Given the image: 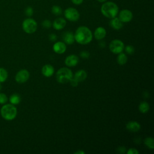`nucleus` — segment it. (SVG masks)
I'll return each instance as SVG.
<instances>
[{
  "label": "nucleus",
  "instance_id": "obj_4",
  "mask_svg": "<svg viewBox=\"0 0 154 154\" xmlns=\"http://www.w3.org/2000/svg\"><path fill=\"white\" fill-rule=\"evenodd\" d=\"M72 77V72L67 67H62L56 73V79L57 82L61 84L69 82Z\"/></svg>",
  "mask_w": 154,
  "mask_h": 154
},
{
  "label": "nucleus",
  "instance_id": "obj_7",
  "mask_svg": "<svg viewBox=\"0 0 154 154\" xmlns=\"http://www.w3.org/2000/svg\"><path fill=\"white\" fill-rule=\"evenodd\" d=\"M109 50L115 54H119L122 52L124 48L125 45L122 41L119 39H115L111 42L109 45Z\"/></svg>",
  "mask_w": 154,
  "mask_h": 154
},
{
  "label": "nucleus",
  "instance_id": "obj_22",
  "mask_svg": "<svg viewBox=\"0 0 154 154\" xmlns=\"http://www.w3.org/2000/svg\"><path fill=\"white\" fill-rule=\"evenodd\" d=\"M8 78V72L7 71L2 68L0 67V82H5Z\"/></svg>",
  "mask_w": 154,
  "mask_h": 154
},
{
  "label": "nucleus",
  "instance_id": "obj_20",
  "mask_svg": "<svg viewBox=\"0 0 154 154\" xmlns=\"http://www.w3.org/2000/svg\"><path fill=\"white\" fill-rule=\"evenodd\" d=\"M117 63L120 65H124L127 63L128 57L125 54L120 52L119 54L117 56Z\"/></svg>",
  "mask_w": 154,
  "mask_h": 154
},
{
  "label": "nucleus",
  "instance_id": "obj_28",
  "mask_svg": "<svg viewBox=\"0 0 154 154\" xmlns=\"http://www.w3.org/2000/svg\"><path fill=\"white\" fill-rule=\"evenodd\" d=\"M125 51L128 54H132L134 52V48L132 45H128L125 47Z\"/></svg>",
  "mask_w": 154,
  "mask_h": 154
},
{
  "label": "nucleus",
  "instance_id": "obj_13",
  "mask_svg": "<svg viewBox=\"0 0 154 154\" xmlns=\"http://www.w3.org/2000/svg\"><path fill=\"white\" fill-rule=\"evenodd\" d=\"M106 29L102 27V26H99L97 27L94 32V35L95 38H96L97 40H102L103 38H104L106 36Z\"/></svg>",
  "mask_w": 154,
  "mask_h": 154
},
{
  "label": "nucleus",
  "instance_id": "obj_23",
  "mask_svg": "<svg viewBox=\"0 0 154 154\" xmlns=\"http://www.w3.org/2000/svg\"><path fill=\"white\" fill-rule=\"evenodd\" d=\"M51 12L55 16H60L62 14L63 10L60 6L55 5H53L51 8Z\"/></svg>",
  "mask_w": 154,
  "mask_h": 154
},
{
  "label": "nucleus",
  "instance_id": "obj_11",
  "mask_svg": "<svg viewBox=\"0 0 154 154\" xmlns=\"http://www.w3.org/2000/svg\"><path fill=\"white\" fill-rule=\"evenodd\" d=\"M79 58L76 55H70L65 59V64L68 67H73L78 64Z\"/></svg>",
  "mask_w": 154,
  "mask_h": 154
},
{
  "label": "nucleus",
  "instance_id": "obj_18",
  "mask_svg": "<svg viewBox=\"0 0 154 154\" xmlns=\"http://www.w3.org/2000/svg\"><path fill=\"white\" fill-rule=\"evenodd\" d=\"M63 40L65 43L67 45H72L75 42L74 34L70 31H67L63 35Z\"/></svg>",
  "mask_w": 154,
  "mask_h": 154
},
{
  "label": "nucleus",
  "instance_id": "obj_32",
  "mask_svg": "<svg viewBox=\"0 0 154 154\" xmlns=\"http://www.w3.org/2000/svg\"><path fill=\"white\" fill-rule=\"evenodd\" d=\"M71 2L75 4V5H81V4H82L84 0H70Z\"/></svg>",
  "mask_w": 154,
  "mask_h": 154
},
{
  "label": "nucleus",
  "instance_id": "obj_16",
  "mask_svg": "<svg viewBox=\"0 0 154 154\" xmlns=\"http://www.w3.org/2000/svg\"><path fill=\"white\" fill-rule=\"evenodd\" d=\"M126 128L131 132H136L140 131L141 128V126L139 123L135 121H131L129 122L126 124Z\"/></svg>",
  "mask_w": 154,
  "mask_h": 154
},
{
  "label": "nucleus",
  "instance_id": "obj_35",
  "mask_svg": "<svg viewBox=\"0 0 154 154\" xmlns=\"http://www.w3.org/2000/svg\"><path fill=\"white\" fill-rule=\"evenodd\" d=\"M75 154H84L85 152L82 150H78V151H76V152L74 153Z\"/></svg>",
  "mask_w": 154,
  "mask_h": 154
},
{
  "label": "nucleus",
  "instance_id": "obj_17",
  "mask_svg": "<svg viewBox=\"0 0 154 154\" xmlns=\"http://www.w3.org/2000/svg\"><path fill=\"white\" fill-rule=\"evenodd\" d=\"M87 76V73L84 70H79L77 71L73 76V78L79 83L84 81Z\"/></svg>",
  "mask_w": 154,
  "mask_h": 154
},
{
  "label": "nucleus",
  "instance_id": "obj_10",
  "mask_svg": "<svg viewBox=\"0 0 154 154\" xmlns=\"http://www.w3.org/2000/svg\"><path fill=\"white\" fill-rule=\"evenodd\" d=\"M52 25L55 29L61 30L66 25V20L63 17H58L54 20Z\"/></svg>",
  "mask_w": 154,
  "mask_h": 154
},
{
  "label": "nucleus",
  "instance_id": "obj_8",
  "mask_svg": "<svg viewBox=\"0 0 154 154\" xmlns=\"http://www.w3.org/2000/svg\"><path fill=\"white\" fill-rule=\"evenodd\" d=\"M119 18L123 23H128L133 18L132 12L128 9H123L119 11Z\"/></svg>",
  "mask_w": 154,
  "mask_h": 154
},
{
  "label": "nucleus",
  "instance_id": "obj_2",
  "mask_svg": "<svg viewBox=\"0 0 154 154\" xmlns=\"http://www.w3.org/2000/svg\"><path fill=\"white\" fill-rule=\"evenodd\" d=\"M100 11L105 17L112 19L117 16L119 9L118 5L115 2L106 1L103 2L100 8Z\"/></svg>",
  "mask_w": 154,
  "mask_h": 154
},
{
  "label": "nucleus",
  "instance_id": "obj_3",
  "mask_svg": "<svg viewBox=\"0 0 154 154\" xmlns=\"http://www.w3.org/2000/svg\"><path fill=\"white\" fill-rule=\"evenodd\" d=\"M1 115L3 119L6 120H12L17 116V111L16 106L11 104H5L1 108Z\"/></svg>",
  "mask_w": 154,
  "mask_h": 154
},
{
  "label": "nucleus",
  "instance_id": "obj_25",
  "mask_svg": "<svg viewBox=\"0 0 154 154\" xmlns=\"http://www.w3.org/2000/svg\"><path fill=\"white\" fill-rule=\"evenodd\" d=\"M25 14L26 16H28L29 17H31L34 14V10H33L32 7L31 6H28L25 9Z\"/></svg>",
  "mask_w": 154,
  "mask_h": 154
},
{
  "label": "nucleus",
  "instance_id": "obj_34",
  "mask_svg": "<svg viewBox=\"0 0 154 154\" xmlns=\"http://www.w3.org/2000/svg\"><path fill=\"white\" fill-rule=\"evenodd\" d=\"M118 152L119 153H123L125 152V150H126V148L125 147H123V146H121L118 149Z\"/></svg>",
  "mask_w": 154,
  "mask_h": 154
},
{
  "label": "nucleus",
  "instance_id": "obj_21",
  "mask_svg": "<svg viewBox=\"0 0 154 154\" xmlns=\"http://www.w3.org/2000/svg\"><path fill=\"white\" fill-rule=\"evenodd\" d=\"M139 111L142 113H146L148 112L150 108L149 104L146 102H142L139 105Z\"/></svg>",
  "mask_w": 154,
  "mask_h": 154
},
{
  "label": "nucleus",
  "instance_id": "obj_5",
  "mask_svg": "<svg viewBox=\"0 0 154 154\" xmlns=\"http://www.w3.org/2000/svg\"><path fill=\"white\" fill-rule=\"evenodd\" d=\"M22 29L27 34H32L35 32L37 29V23L32 18L25 19L22 22Z\"/></svg>",
  "mask_w": 154,
  "mask_h": 154
},
{
  "label": "nucleus",
  "instance_id": "obj_6",
  "mask_svg": "<svg viewBox=\"0 0 154 154\" xmlns=\"http://www.w3.org/2000/svg\"><path fill=\"white\" fill-rule=\"evenodd\" d=\"M64 15L65 18L70 22H76L78 20L80 17L78 10L73 7L67 8L64 11Z\"/></svg>",
  "mask_w": 154,
  "mask_h": 154
},
{
  "label": "nucleus",
  "instance_id": "obj_19",
  "mask_svg": "<svg viewBox=\"0 0 154 154\" xmlns=\"http://www.w3.org/2000/svg\"><path fill=\"white\" fill-rule=\"evenodd\" d=\"M9 100L10 103L13 105H17L20 102L21 97L20 95L17 93H14L11 94L9 98Z\"/></svg>",
  "mask_w": 154,
  "mask_h": 154
},
{
  "label": "nucleus",
  "instance_id": "obj_24",
  "mask_svg": "<svg viewBox=\"0 0 154 154\" xmlns=\"http://www.w3.org/2000/svg\"><path fill=\"white\" fill-rule=\"evenodd\" d=\"M145 145L150 149H153L154 148V141L153 138L152 137H147L144 140Z\"/></svg>",
  "mask_w": 154,
  "mask_h": 154
},
{
  "label": "nucleus",
  "instance_id": "obj_33",
  "mask_svg": "<svg viewBox=\"0 0 154 154\" xmlns=\"http://www.w3.org/2000/svg\"><path fill=\"white\" fill-rule=\"evenodd\" d=\"M49 40H51V41H52V42H54V41H55L56 40H57V35L56 34H54V33H52V34H51L50 35H49Z\"/></svg>",
  "mask_w": 154,
  "mask_h": 154
},
{
  "label": "nucleus",
  "instance_id": "obj_37",
  "mask_svg": "<svg viewBox=\"0 0 154 154\" xmlns=\"http://www.w3.org/2000/svg\"><path fill=\"white\" fill-rule=\"evenodd\" d=\"M1 89H2V85H1V82H0V91L1 90Z\"/></svg>",
  "mask_w": 154,
  "mask_h": 154
},
{
  "label": "nucleus",
  "instance_id": "obj_1",
  "mask_svg": "<svg viewBox=\"0 0 154 154\" xmlns=\"http://www.w3.org/2000/svg\"><path fill=\"white\" fill-rule=\"evenodd\" d=\"M75 40L81 45L89 43L93 38V34L91 30L85 26H79L74 34Z\"/></svg>",
  "mask_w": 154,
  "mask_h": 154
},
{
  "label": "nucleus",
  "instance_id": "obj_12",
  "mask_svg": "<svg viewBox=\"0 0 154 154\" xmlns=\"http://www.w3.org/2000/svg\"><path fill=\"white\" fill-rule=\"evenodd\" d=\"M53 50L57 54H63L66 51V45L64 42H57L53 45Z\"/></svg>",
  "mask_w": 154,
  "mask_h": 154
},
{
  "label": "nucleus",
  "instance_id": "obj_27",
  "mask_svg": "<svg viewBox=\"0 0 154 154\" xmlns=\"http://www.w3.org/2000/svg\"><path fill=\"white\" fill-rule=\"evenodd\" d=\"M52 22L50 20H48V19H45L44 20L42 23V26L45 28H49L51 27L52 26Z\"/></svg>",
  "mask_w": 154,
  "mask_h": 154
},
{
  "label": "nucleus",
  "instance_id": "obj_9",
  "mask_svg": "<svg viewBox=\"0 0 154 154\" xmlns=\"http://www.w3.org/2000/svg\"><path fill=\"white\" fill-rule=\"evenodd\" d=\"M29 78V73L26 69L19 70L15 76V80L17 82L22 84L26 82Z\"/></svg>",
  "mask_w": 154,
  "mask_h": 154
},
{
  "label": "nucleus",
  "instance_id": "obj_14",
  "mask_svg": "<svg viewBox=\"0 0 154 154\" xmlns=\"http://www.w3.org/2000/svg\"><path fill=\"white\" fill-rule=\"evenodd\" d=\"M109 25L113 29L119 30L123 27V23L119 19V17H115L111 19L109 22Z\"/></svg>",
  "mask_w": 154,
  "mask_h": 154
},
{
  "label": "nucleus",
  "instance_id": "obj_36",
  "mask_svg": "<svg viewBox=\"0 0 154 154\" xmlns=\"http://www.w3.org/2000/svg\"><path fill=\"white\" fill-rule=\"evenodd\" d=\"M98 2H105V1H106L107 0H97Z\"/></svg>",
  "mask_w": 154,
  "mask_h": 154
},
{
  "label": "nucleus",
  "instance_id": "obj_29",
  "mask_svg": "<svg viewBox=\"0 0 154 154\" xmlns=\"http://www.w3.org/2000/svg\"><path fill=\"white\" fill-rule=\"evenodd\" d=\"M80 56L84 59H87L90 57V53L87 51H82L80 53Z\"/></svg>",
  "mask_w": 154,
  "mask_h": 154
},
{
  "label": "nucleus",
  "instance_id": "obj_30",
  "mask_svg": "<svg viewBox=\"0 0 154 154\" xmlns=\"http://www.w3.org/2000/svg\"><path fill=\"white\" fill-rule=\"evenodd\" d=\"M127 154H138V151L135 148H131L127 151Z\"/></svg>",
  "mask_w": 154,
  "mask_h": 154
},
{
  "label": "nucleus",
  "instance_id": "obj_26",
  "mask_svg": "<svg viewBox=\"0 0 154 154\" xmlns=\"http://www.w3.org/2000/svg\"><path fill=\"white\" fill-rule=\"evenodd\" d=\"M8 101L7 95L3 93H0V104H5Z\"/></svg>",
  "mask_w": 154,
  "mask_h": 154
},
{
  "label": "nucleus",
  "instance_id": "obj_31",
  "mask_svg": "<svg viewBox=\"0 0 154 154\" xmlns=\"http://www.w3.org/2000/svg\"><path fill=\"white\" fill-rule=\"evenodd\" d=\"M70 85H72V86H73V87H76V86H77L78 85V82L72 77V78H71V79L70 80Z\"/></svg>",
  "mask_w": 154,
  "mask_h": 154
},
{
  "label": "nucleus",
  "instance_id": "obj_15",
  "mask_svg": "<svg viewBox=\"0 0 154 154\" xmlns=\"http://www.w3.org/2000/svg\"><path fill=\"white\" fill-rule=\"evenodd\" d=\"M42 73L46 77H51L54 73V68L51 64H46L43 66Z\"/></svg>",
  "mask_w": 154,
  "mask_h": 154
}]
</instances>
